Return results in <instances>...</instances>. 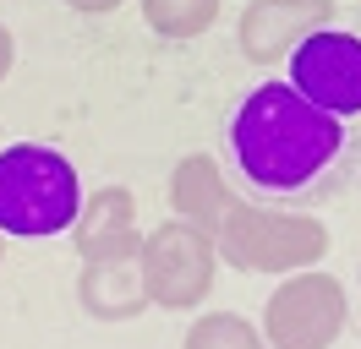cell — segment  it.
I'll use <instances>...</instances> for the list:
<instances>
[{
    "label": "cell",
    "mask_w": 361,
    "mask_h": 349,
    "mask_svg": "<svg viewBox=\"0 0 361 349\" xmlns=\"http://www.w3.org/2000/svg\"><path fill=\"white\" fill-rule=\"evenodd\" d=\"M235 164L257 191H307L345 148L339 115L301 99L290 82L252 87L230 120Z\"/></svg>",
    "instance_id": "1"
},
{
    "label": "cell",
    "mask_w": 361,
    "mask_h": 349,
    "mask_svg": "<svg viewBox=\"0 0 361 349\" xmlns=\"http://www.w3.org/2000/svg\"><path fill=\"white\" fill-rule=\"evenodd\" d=\"M77 208H82V180L66 153L44 148V142L0 148V235H66L77 224Z\"/></svg>",
    "instance_id": "2"
},
{
    "label": "cell",
    "mask_w": 361,
    "mask_h": 349,
    "mask_svg": "<svg viewBox=\"0 0 361 349\" xmlns=\"http://www.w3.org/2000/svg\"><path fill=\"white\" fill-rule=\"evenodd\" d=\"M214 246H219V262L235 273H279L285 279V273H301V267L329 257V224L312 213L257 208V202L235 196Z\"/></svg>",
    "instance_id": "3"
},
{
    "label": "cell",
    "mask_w": 361,
    "mask_h": 349,
    "mask_svg": "<svg viewBox=\"0 0 361 349\" xmlns=\"http://www.w3.org/2000/svg\"><path fill=\"white\" fill-rule=\"evenodd\" d=\"M219 273V246L197 224L170 218L142 235V289L159 311H197Z\"/></svg>",
    "instance_id": "4"
},
{
    "label": "cell",
    "mask_w": 361,
    "mask_h": 349,
    "mask_svg": "<svg viewBox=\"0 0 361 349\" xmlns=\"http://www.w3.org/2000/svg\"><path fill=\"white\" fill-rule=\"evenodd\" d=\"M350 322V295L334 273L301 267L285 273V284L263 305V338L269 349H334V338Z\"/></svg>",
    "instance_id": "5"
},
{
    "label": "cell",
    "mask_w": 361,
    "mask_h": 349,
    "mask_svg": "<svg viewBox=\"0 0 361 349\" xmlns=\"http://www.w3.org/2000/svg\"><path fill=\"white\" fill-rule=\"evenodd\" d=\"M290 87L329 115H361V39L323 27L290 55Z\"/></svg>",
    "instance_id": "6"
},
{
    "label": "cell",
    "mask_w": 361,
    "mask_h": 349,
    "mask_svg": "<svg viewBox=\"0 0 361 349\" xmlns=\"http://www.w3.org/2000/svg\"><path fill=\"white\" fill-rule=\"evenodd\" d=\"M323 27H334V0H247L235 22V44L252 65H274L290 61Z\"/></svg>",
    "instance_id": "7"
},
{
    "label": "cell",
    "mask_w": 361,
    "mask_h": 349,
    "mask_svg": "<svg viewBox=\"0 0 361 349\" xmlns=\"http://www.w3.org/2000/svg\"><path fill=\"white\" fill-rule=\"evenodd\" d=\"M77 305L93 322H132L148 311V289H142V240L121 246V251H99L82 257L77 273Z\"/></svg>",
    "instance_id": "8"
},
{
    "label": "cell",
    "mask_w": 361,
    "mask_h": 349,
    "mask_svg": "<svg viewBox=\"0 0 361 349\" xmlns=\"http://www.w3.org/2000/svg\"><path fill=\"white\" fill-rule=\"evenodd\" d=\"M170 208H176V218L197 224L203 235H219L225 213L235 208V191L225 186V170L214 153H186L170 170Z\"/></svg>",
    "instance_id": "9"
},
{
    "label": "cell",
    "mask_w": 361,
    "mask_h": 349,
    "mask_svg": "<svg viewBox=\"0 0 361 349\" xmlns=\"http://www.w3.org/2000/svg\"><path fill=\"white\" fill-rule=\"evenodd\" d=\"M77 257H99V251H121V246H137V196L126 186H99L93 196H82L77 208V224L66 229Z\"/></svg>",
    "instance_id": "10"
},
{
    "label": "cell",
    "mask_w": 361,
    "mask_h": 349,
    "mask_svg": "<svg viewBox=\"0 0 361 349\" xmlns=\"http://www.w3.org/2000/svg\"><path fill=\"white\" fill-rule=\"evenodd\" d=\"M137 6H142V22L170 44L203 39L219 22V0H137Z\"/></svg>",
    "instance_id": "11"
},
{
    "label": "cell",
    "mask_w": 361,
    "mask_h": 349,
    "mask_svg": "<svg viewBox=\"0 0 361 349\" xmlns=\"http://www.w3.org/2000/svg\"><path fill=\"white\" fill-rule=\"evenodd\" d=\"M180 349H269L263 327L235 317V311H208L197 322L186 327V344Z\"/></svg>",
    "instance_id": "12"
},
{
    "label": "cell",
    "mask_w": 361,
    "mask_h": 349,
    "mask_svg": "<svg viewBox=\"0 0 361 349\" xmlns=\"http://www.w3.org/2000/svg\"><path fill=\"white\" fill-rule=\"evenodd\" d=\"M11 65H17V39H11V27L0 22V82L11 77Z\"/></svg>",
    "instance_id": "13"
},
{
    "label": "cell",
    "mask_w": 361,
    "mask_h": 349,
    "mask_svg": "<svg viewBox=\"0 0 361 349\" xmlns=\"http://www.w3.org/2000/svg\"><path fill=\"white\" fill-rule=\"evenodd\" d=\"M71 11H82V17H110L115 6H126V0H66Z\"/></svg>",
    "instance_id": "14"
},
{
    "label": "cell",
    "mask_w": 361,
    "mask_h": 349,
    "mask_svg": "<svg viewBox=\"0 0 361 349\" xmlns=\"http://www.w3.org/2000/svg\"><path fill=\"white\" fill-rule=\"evenodd\" d=\"M0 262H6V235H0Z\"/></svg>",
    "instance_id": "15"
}]
</instances>
